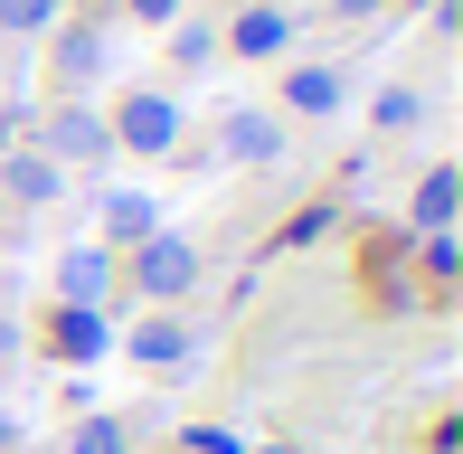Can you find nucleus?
Here are the masks:
<instances>
[{"mask_svg": "<svg viewBox=\"0 0 463 454\" xmlns=\"http://www.w3.org/2000/svg\"><path fill=\"white\" fill-rule=\"evenodd\" d=\"M133 284H142L152 303L189 294V284H199V246H189V237H142V246H133Z\"/></svg>", "mask_w": 463, "mask_h": 454, "instance_id": "nucleus-1", "label": "nucleus"}, {"mask_svg": "<svg viewBox=\"0 0 463 454\" xmlns=\"http://www.w3.org/2000/svg\"><path fill=\"white\" fill-rule=\"evenodd\" d=\"M114 133L133 142V152H171V142H180V105H171V95H123Z\"/></svg>", "mask_w": 463, "mask_h": 454, "instance_id": "nucleus-2", "label": "nucleus"}, {"mask_svg": "<svg viewBox=\"0 0 463 454\" xmlns=\"http://www.w3.org/2000/svg\"><path fill=\"white\" fill-rule=\"evenodd\" d=\"M57 294L95 313V294H114V256H104V246H67V265H57Z\"/></svg>", "mask_w": 463, "mask_h": 454, "instance_id": "nucleus-3", "label": "nucleus"}, {"mask_svg": "<svg viewBox=\"0 0 463 454\" xmlns=\"http://www.w3.org/2000/svg\"><path fill=\"white\" fill-rule=\"evenodd\" d=\"M104 237H114V246H142V237H161V209H152L142 190H114V199H104Z\"/></svg>", "mask_w": 463, "mask_h": 454, "instance_id": "nucleus-4", "label": "nucleus"}, {"mask_svg": "<svg viewBox=\"0 0 463 454\" xmlns=\"http://www.w3.org/2000/svg\"><path fill=\"white\" fill-rule=\"evenodd\" d=\"M57 360H76V369H86V360H104V322L86 313V303H67V313H57Z\"/></svg>", "mask_w": 463, "mask_h": 454, "instance_id": "nucleus-5", "label": "nucleus"}, {"mask_svg": "<svg viewBox=\"0 0 463 454\" xmlns=\"http://www.w3.org/2000/svg\"><path fill=\"white\" fill-rule=\"evenodd\" d=\"M104 152V123L95 114H57L48 123V161H95Z\"/></svg>", "mask_w": 463, "mask_h": 454, "instance_id": "nucleus-6", "label": "nucleus"}, {"mask_svg": "<svg viewBox=\"0 0 463 454\" xmlns=\"http://www.w3.org/2000/svg\"><path fill=\"white\" fill-rule=\"evenodd\" d=\"M284 105L293 114H331V105H341V76H331V67H293L284 76Z\"/></svg>", "mask_w": 463, "mask_h": 454, "instance_id": "nucleus-7", "label": "nucleus"}, {"mask_svg": "<svg viewBox=\"0 0 463 454\" xmlns=\"http://www.w3.org/2000/svg\"><path fill=\"white\" fill-rule=\"evenodd\" d=\"M133 360H152V369H189V332H180V322H142V332H133Z\"/></svg>", "mask_w": 463, "mask_h": 454, "instance_id": "nucleus-8", "label": "nucleus"}, {"mask_svg": "<svg viewBox=\"0 0 463 454\" xmlns=\"http://www.w3.org/2000/svg\"><path fill=\"white\" fill-rule=\"evenodd\" d=\"M275 152H284V133L265 114H237V123H227V161H275Z\"/></svg>", "mask_w": 463, "mask_h": 454, "instance_id": "nucleus-9", "label": "nucleus"}, {"mask_svg": "<svg viewBox=\"0 0 463 454\" xmlns=\"http://www.w3.org/2000/svg\"><path fill=\"white\" fill-rule=\"evenodd\" d=\"M284 48V10H237V57H275Z\"/></svg>", "mask_w": 463, "mask_h": 454, "instance_id": "nucleus-10", "label": "nucleus"}, {"mask_svg": "<svg viewBox=\"0 0 463 454\" xmlns=\"http://www.w3.org/2000/svg\"><path fill=\"white\" fill-rule=\"evenodd\" d=\"M57 190V161L48 152H10V199H48Z\"/></svg>", "mask_w": 463, "mask_h": 454, "instance_id": "nucleus-11", "label": "nucleus"}, {"mask_svg": "<svg viewBox=\"0 0 463 454\" xmlns=\"http://www.w3.org/2000/svg\"><path fill=\"white\" fill-rule=\"evenodd\" d=\"M445 218H454V171H426V190H416V227L445 237Z\"/></svg>", "mask_w": 463, "mask_h": 454, "instance_id": "nucleus-12", "label": "nucleus"}, {"mask_svg": "<svg viewBox=\"0 0 463 454\" xmlns=\"http://www.w3.org/2000/svg\"><path fill=\"white\" fill-rule=\"evenodd\" d=\"M67 454H123V426H114V417H86V426L67 436Z\"/></svg>", "mask_w": 463, "mask_h": 454, "instance_id": "nucleus-13", "label": "nucleus"}, {"mask_svg": "<svg viewBox=\"0 0 463 454\" xmlns=\"http://www.w3.org/2000/svg\"><path fill=\"white\" fill-rule=\"evenodd\" d=\"M57 67H67V76H76V86H86V76L104 67V48H95V38H86V29H76V38H67V48H57Z\"/></svg>", "mask_w": 463, "mask_h": 454, "instance_id": "nucleus-14", "label": "nucleus"}, {"mask_svg": "<svg viewBox=\"0 0 463 454\" xmlns=\"http://www.w3.org/2000/svg\"><path fill=\"white\" fill-rule=\"evenodd\" d=\"M57 0H0V29H48Z\"/></svg>", "mask_w": 463, "mask_h": 454, "instance_id": "nucleus-15", "label": "nucleus"}, {"mask_svg": "<svg viewBox=\"0 0 463 454\" xmlns=\"http://www.w3.org/2000/svg\"><path fill=\"white\" fill-rule=\"evenodd\" d=\"M189 445H199V454H237V436H227V426H189Z\"/></svg>", "mask_w": 463, "mask_h": 454, "instance_id": "nucleus-16", "label": "nucleus"}, {"mask_svg": "<svg viewBox=\"0 0 463 454\" xmlns=\"http://www.w3.org/2000/svg\"><path fill=\"white\" fill-rule=\"evenodd\" d=\"M133 19H180V0H133Z\"/></svg>", "mask_w": 463, "mask_h": 454, "instance_id": "nucleus-17", "label": "nucleus"}, {"mask_svg": "<svg viewBox=\"0 0 463 454\" xmlns=\"http://www.w3.org/2000/svg\"><path fill=\"white\" fill-rule=\"evenodd\" d=\"M426 10H445V0H426Z\"/></svg>", "mask_w": 463, "mask_h": 454, "instance_id": "nucleus-18", "label": "nucleus"}]
</instances>
